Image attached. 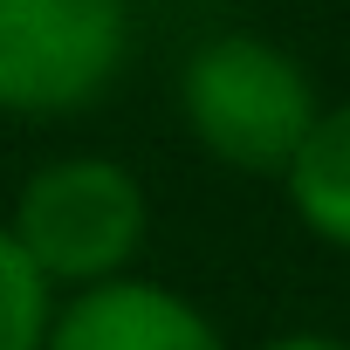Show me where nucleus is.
Returning a JSON list of instances; mask_svg holds the SVG:
<instances>
[{
  "mask_svg": "<svg viewBox=\"0 0 350 350\" xmlns=\"http://www.w3.org/2000/svg\"><path fill=\"white\" fill-rule=\"evenodd\" d=\"M179 117L213 165L241 179H282L309 124L323 117V90L288 42L220 28L193 42L179 62Z\"/></svg>",
  "mask_w": 350,
  "mask_h": 350,
  "instance_id": "f257e3e1",
  "label": "nucleus"
},
{
  "mask_svg": "<svg viewBox=\"0 0 350 350\" xmlns=\"http://www.w3.org/2000/svg\"><path fill=\"white\" fill-rule=\"evenodd\" d=\"M8 227L21 254L42 268V282L55 295H76L137 275V254L151 241V193L110 151H62L14 186Z\"/></svg>",
  "mask_w": 350,
  "mask_h": 350,
  "instance_id": "f03ea898",
  "label": "nucleus"
},
{
  "mask_svg": "<svg viewBox=\"0 0 350 350\" xmlns=\"http://www.w3.org/2000/svg\"><path fill=\"white\" fill-rule=\"evenodd\" d=\"M131 0H0V117L62 124L131 69Z\"/></svg>",
  "mask_w": 350,
  "mask_h": 350,
  "instance_id": "7ed1b4c3",
  "label": "nucleus"
},
{
  "mask_svg": "<svg viewBox=\"0 0 350 350\" xmlns=\"http://www.w3.org/2000/svg\"><path fill=\"white\" fill-rule=\"evenodd\" d=\"M42 350H234V343L186 288L151 275H117L55 295V323Z\"/></svg>",
  "mask_w": 350,
  "mask_h": 350,
  "instance_id": "20e7f679",
  "label": "nucleus"
},
{
  "mask_svg": "<svg viewBox=\"0 0 350 350\" xmlns=\"http://www.w3.org/2000/svg\"><path fill=\"white\" fill-rule=\"evenodd\" d=\"M275 186H282L295 227L316 247L350 254V96L323 103V117L309 124L302 151L288 158V172H282Z\"/></svg>",
  "mask_w": 350,
  "mask_h": 350,
  "instance_id": "39448f33",
  "label": "nucleus"
},
{
  "mask_svg": "<svg viewBox=\"0 0 350 350\" xmlns=\"http://www.w3.org/2000/svg\"><path fill=\"white\" fill-rule=\"evenodd\" d=\"M49 323H55V288L21 254L8 213H0V350H42Z\"/></svg>",
  "mask_w": 350,
  "mask_h": 350,
  "instance_id": "423d86ee",
  "label": "nucleus"
},
{
  "mask_svg": "<svg viewBox=\"0 0 350 350\" xmlns=\"http://www.w3.org/2000/svg\"><path fill=\"white\" fill-rule=\"evenodd\" d=\"M254 350H350V336H336V329H282V336H268Z\"/></svg>",
  "mask_w": 350,
  "mask_h": 350,
  "instance_id": "0eeeda50",
  "label": "nucleus"
}]
</instances>
